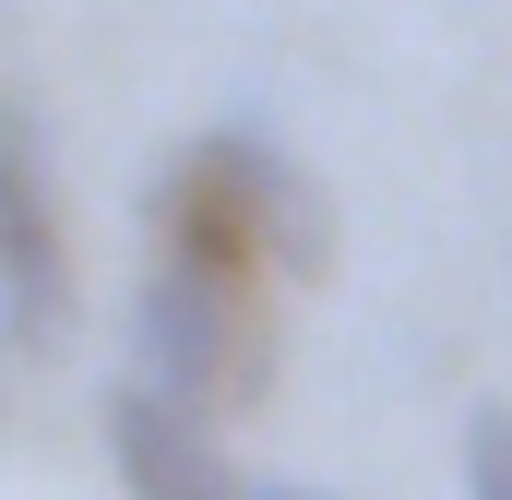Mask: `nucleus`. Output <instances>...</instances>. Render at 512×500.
<instances>
[{
	"label": "nucleus",
	"instance_id": "6",
	"mask_svg": "<svg viewBox=\"0 0 512 500\" xmlns=\"http://www.w3.org/2000/svg\"><path fill=\"white\" fill-rule=\"evenodd\" d=\"M251 500H334V489H310V477H262Z\"/></svg>",
	"mask_w": 512,
	"mask_h": 500
},
{
	"label": "nucleus",
	"instance_id": "1",
	"mask_svg": "<svg viewBox=\"0 0 512 500\" xmlns=\"http://www.w3.org/2000/svg\"><path fill=\"white\" fill-rule=\"evenodd\" d=\"M131 381H155L167 405L191 417H227L262 393V334L239 310V274H203V262H155L131 286Z\"/></svg>",
	"mask_w": 512,
	"mask_h": 500
},
{
	"label": "nucleus",
	"instance_id": "5",
	"mask_svg": "<svg viewBox=\"0 0 512 500\" xmlns=\"http://www.w3.org/2000/svg\"><path fill=\"white\" fill-rule=\"evenodd\" d=\"M465 500H512V405H477L465 417Z\"/></svg>",
	"mask_w": 512,
	"mask_h": 500
},
{
	"label": "nucleus",
	"instance_id": "4",
	"mask_svg": "<svg viewBox=\"0 0 512 500\" xmlns=\"http://www.w3.org/2000/svg\"><path fill=\"white\" fill-rule=\"evenodd\" d=\"M262 262L298 274V286L334 274V203H322V179H310L298 155H274V143H262Z\"/></svg>",
	"mask_w": 512,
	"mask_h": 500
},
{
	"label": "nucleus",
	"instance_id": "2",
	"mask_svg": "<svg viewBox=\"0 0 512 500\" xmlns=\"http://www.w3.org/2000/svg\"><path fill=\"white\" fill-rule=\"evenodd\" d=\"M0 346L12 358H60L72 346V250L48 215V143L36 108H0Z\"/></svg>",
	"mask_w": 512,
	"mask_h": 500
},
{
	"label": "nucleus",
	"instance_id": "3",
	"mask_svg": "<svg viewBox=\"0 0 512 500\" xmlns=\"http://www.w3.org/2000/svg\"><path fill=\"white\" fill-rule=\"evenodd\" d=\"M108 465H120L131 500H251L227 441H215V417L167 405L155 381H108Z\"/></svg>",
	"mask_w": 512,
	"mask_h": 500
}]
</instances>
